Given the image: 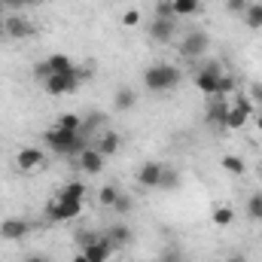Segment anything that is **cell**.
<instances>
[{"instance_id":"bcb514c9","label":"cell","mask_w":262,"mask_h":262,"mask_svg":"<svg viewBox=\"0 0 262 262\" xmlns=\"http://www.w3.org/2000/svg\"><path fill=\"white\" fill-rule=\"evenodd\" d=\"M259 177H262V168H259Z\"/></svg>"},{"instance_id":"f35d334b","label":"cell","mask_w":262,"mask_h":262,"mask_svg":"<svg viewBox=\"0 0 262 262\" xmlns=\"http://www.w3.org/2000/svg\"><path fill=\"white\" fill-rule=\"evenodd\" d=\"M25 262H49V259H46L43 253H31V256H28V259H25Z\"/></svg>"},{"instance_id":"cb8c5ba5","label":"cell","mask_w":262,"mask_h":262,"mask_svg":"<svg viewBox=\"0 0 262 262\" xmlns=\"http://www.w3.org/2000/svg\"><path fill=\"white\" fill-rule=\"evenodd\" d=\"M247 216H250V220H256V223L262 220V195H259V192L247 198Z\"/></svg>"},{"instance_id":"ee69618b","label":"cell","mask_w":262,"mask_h":262,"mask_svg":"<svg viewBox=\"0 0 262 262\" xmlns=\"http://www.w3.org/2000/svg\"><path fill=\"white\" fill-rule=\"evenodd\" d=\"M3 12H6V3H3V0H0V15H3Z\"/></svg>"},{"instance_id":"d6a6232c","label":"cell","mask_w":262,"mask_h":262,"mask_svg":"<svg viewBox=\"0 0 262 262\" xmlns=\"http://www.w3.org/2000/svg\"><path fill=\"white\" fill-rule=\"evenodd\" d=\"M34 76H37L40 82H46V79L52 76V70H49V64H46V61H40V64L34 67Z\"/></svg>"},{"instance_id":"ffe728a7","label":"cell","mask_w":262,"mask_h":262,"mask_svg":"<svg viewBox=\"0 0 262 262\" xmlns=\"http://www.w3.org/2000/svg\"><path fill=\"white\" fill-rule=\"evenodd\" d=\"M213 226H220V229H226V226H232V220H235V210L229 207V204H216L213 207Z\"/></svg>"},{"instance_id":"7bdbcfd3","label":"cell","mask_w":262,"mask_h":262,"mask_svg":"<svg viewBox=\"0 0 262 262\" xmlns=\"http://www.w3.org/2000/svg\"><path fill=\"white\" fill-rule=\"evenodd\" d=\"M229 262H247V259H244V256H232Z\"/></svg>"},{"instance_id":"8d00e7d4","label":"cell","mask_w":262,"mask_h":262,"mask_svg":"<svg viewBox=\"0 0 262 262\" xmlns=\"http://www.w3.org/2000/svg\"><path fill=\"white\" fill-rule=\"evenodd\" d=\"M250 98L262 104V85H259V82H253V85H250Z\"/></svg>"},{"instance_id":"f546056e","label":"cell","mask_w":262,"mask_h":262,"mask_svg":"<svg viewBox=\"0 0 262 262\" xmlns=\"http://www.w3.org/2000/svg\"><path fill=\"white\" fill-rule=\"evenodd\" d=\"M180 183V177H177V171H171V168H165V174H162V183H159V189H174Z\"/></svg>"},{"instance_id":"d4e9b609","label":"cell","mask_w":262,"mask_h":262,"mask_svg":"<svg viewBox=\"0 0 262 262\" xmlns=\"http://www.w3.org/2000/svg\"><path fill=\"white\" fill-rule=\"evenodd\" d=\"M235 82H238V79H235V76H232V73H229V76H226V73H223V76H220V85H216V95H220V98H226V95H232V92H235V89H238V85H235Z\"/></svg>"},{"instance_id":"7c38bea8","label":"cell","mask_w":262,"mask_h":262,"mask_svg":"<svg viewBox=\"0 0 262 262\" xmlns=\"http://www.w3.org/2000/svg\"><path fill=\"white\" fill-rule=\"evenodd\" d=\"M15 165H18V171L31 174V171H37V168L43 165V152H40L37 146H21L18 156H15Z\"/></svg>"},{"instance_id":"52a82bcc","label":"cell","mask_w":262,"mask_h":262,"mask_svg":"<svg viewBox=\"0 0 262 262\" xmlns=\"http://www.w3.org/2000/svg\"><path fill=\"white\" fill-rule=\"evenodd\" d=\"M207 52V34L204 31H189L183 40H180V55L183 58H198Z\"/></svg>"},{"instance_id":"7402d4cb","label":"cell","mask_w":262,"mask_h":262,"mask_svg":"<svg viewBox=\"0 0 262 262\" xmlns=\"http://www.w3.org/2000/svg\"><path fill=\"white\" fill-rule=\"evenodd\" d=\"M46 64H49L52 73H67V70H73V61H70L67 55H49Z\"/></svg>"},{"instance_id":"b9f144b4","label":"cell","mask_w":262,"mask_h":262,"mask_svg":"<svg viewBox=\"0 0 262 262\" xmlns=\"http://www.w3.org/2000/svg\"><path fill=\"white\" fill-rule=\"evenodd\" d=\"M256 131H262V113L256 116Z\"/></svg>"},{"instance_id":"6da1fadb","label":"cell","mask_w":262,"mask_h":262,"mask_svg":"<svg viewBox=\"0 0 262 262\" xmlns=\"http://www.w3.org/2000/svg\"><path fill=\"white\" fill-rule=\"evenodd\" d=\"M43 137H46V146H49L55 156H79V152L85 149V140H89V134H82V131H67V128H61V125H52Z\"/></svg>"},{"instance_id":"44dd1931","label":"cell","mask_w":262,"mask_h":262,"mask_svg":"<svg viewBox=\"0 0 262 262\" xmlns=\"http://www.w3.org/2000/svg\"><path fill=\"white\" fill-rule=\"evenodd\" d=\"M174 3V15H195L201 12V0H171Z\"/></svg>"},{"instance_id":"9a60e30c","label":"cell","mask_w":262,"mask_h":262,"mask_svg":"<svg viewBox=\"0 0 262 262\" xmlns=\"http://www.w3.org/2000/svg\"><path fill=\"white\" fill-rule=\"evenodd\" d=\"M149 37H152L156 43H168V40L174 37V18H152Z\"/></svg>"},{"instance_id":"7a4b0ae2","label":"cell","mask_w":262,"mask_h":262,"mask_svg":"<svg viewBox=\"0 0 262 262\" xmlns=\"http://www.w3.org/2000/svg\"><path fill=\"white\" fill-rule=\"evenodd\" d=\"M180 79H183V73L171 64H152L143 70V85L149 92H171Z\"/></svg>"},{"instance_id":"2e32d148","label":"cell","mask_w":262,"mask_h":262,"mask_svg":"<svg viewBox=\"0 0 262 262\" xmlns=\"http://www.w3.org/2000/svg\"><path fill=\"white\" fill-rule=\"evenodd\" d=\"M134 104H137V92L134 89H119L116 92V101H113V107L119 110V113H128V110H134Z\"/></svg>"},{"instance_id":"5b68a950","label":"cell","mask_w":262,"mask_h":262,"mask_svg":"<svg viewBox=\"0 0 262 262\" xmlns=\"http://www.w3.org/2000/svg\"><path fill=\"white\" fill-rule=\"evenodd\" d=\"M250 113H253V104H250L247 98H238V101L229 107V116H226V131H241L244 125H247Z\"/></svg>"},{"instance_id":"836d02e7","label":"cell","mask_w":262,"mask_h":262,"mask_svg":"<svg viewBox=\"0 0 262 262\" xmlns=\"http://www.w3.org/2000/svg\"><path fill=\"white\" fill-rule=\"evenodd\" d=\"M137 21H140V12H137V9H128V12L122 15V25H125V28H134Z\"/></svg>"},{"instance_id":"30bf717a","label":"cell","mask_w":262,"mask_h":262,"mask_svg":"<svg viewBox=\"0 0 262 262\" xmlns=\"http://www.w3.org/2000/svg\"><path fill=\"white\" fill-rule=\"evenodd\" d=\"M28 232H31V223H28V220L9 216V220L0 223V241H21Z\"/></svg>"},{"instance_id":"4fadbf2b","label":"cell","mask_w":262,"mask_h":262,"mask_svg":"<svg viewBox=\"0 0 262 262\" xmlns=\"http://www.w3.org/2000/svg\"><path fill=\"white\" fill-rule=\"evenodd\" d=\"M79 168H82V174H101V171H104V156H101L98 149L85 146V149L79 152Z\"/></svg>"},{"instance_id":"ba28073f","label":"cell","mask_w":262,"mask_h":262,"mask_svg":"<svg viewBox=\"0 0 262 262\" xmlns=\"http://www.w3.org/2000/svg\"><path fill=\"white\" fill-rule=\"evenodd\" d=\"M113 250H116V247H113V244L107 241V235H101V238H95L92 244H85V247H82L79 253H82V256H85L89 262H110Z\"/></svg>"},{"instance_id":"83f0119b","label":"cell","mask_w":262,"mask_h":262,"mask_svg":"<svg viewBox=\"0 0 262 262\" xmlns=\"http://www.w3.org/2000/svg\"><path fill=\"white\" fill-rule=\"evenodd\" d=\"M55 125H61V128H67V131H79L82 128V119L79 116H73V113H64V116H58V122Z\"/></svg>"},{"instance_id":"4316f807","label":"cell","mask_w":262,"mask_h":262,"mask_svg":"<svg viewBox=\"0 0 262 262\" xmlns=\"http://www.w3.org/2000/svg\"><path fill=\"white\" fill-rule=\"evenodd\" d=\"M116 198H119V189H116V186H104V189L98 192V201H101L104 207H113Z\"/></svg>"},{"instance_id":"f1b7e54d","label":"cell","mask_w":262,"mask_h":262,"mask_svg":"<svg viewBox=\"0 0 262 262\" xmlns=\"http://www.w3.org/2000/svg\"><path fill=\"white\" fill-rule=\"evenodd\" d=\"M156 18H177L171 0H156Z\"/></svg>"},{"instance_id":"d6986e66","label":"cell","mask_w":262,"mask_h":262,"mask_svg":"<svg viewBox=\"0 0 262 262\" xmlns=\"http://www.w3.org/2000/svg\"><path fill=\"white\" fill-rule=\"evenodd\" d=\"M55 198H67V201H82L85 198V183L82 180H73V183H67L64 189H58V195Z\"/></svg>"},{"instance_id":"f6af8a7d","label":"cell","mask_w":262,"mask_h":262,"mask_svg":"<svg viewBox=\"0 0 262 262\" xmlns=\"http://www.w3.org/2000/svg\"><path fill=\"white\" fill-rule=\"evenodd\" d=\"M31 3H49V0H31Z\"/></svg>"},{"instance_id":"9c48e42d","label":"cell","mask_w":262,"mask_h":262,"mask_svg":"<svg viewBox=\"0 0 262 262\" xmlns=\"http://www.w3.org/2000/svg\"><path fill=\"white\" fill-rule=\"evenodd\" d=\"M162 174H165V165H159V162H143L140 171H137V183H140L143 189H159Z\"/></svg>"},{"instance_id":"74e56055","label":"cell","mask_w":262,"mask_h":262,"mask_svg":"<svg viewBox=\"0 0 262 262\" xmlns=\"http://www.w3.org/2000/svg\"><path fill=\"white\" fill-rule=\"evenodd\" d=\"M6 3V9H21V6H28L31 0H3Z\"/></svg>"},{"instance_id":"5bb4252c","label":"cell","mask_w":262,"mask_h":262,"mask_svg":"<svg viewBox=\"0 0 262 262\" xmlns=\"http://www.w3.org/2000/svg\"><path fill=\"white\" fill-rule=\"evenodd\" d=\"M229 101H213L210 107H207V113H204V122L207 125H216V128H226V116H229Z\"/></svg>"},{"instance_id":"e575fe53","label":"cell","mask_w":262,"mask_h":262,"mask_svg":"<svg viewBox=\"0 0 262 262\" xmlns=\"http://www.w3.org/2000/svg\"><path fill=\"white\" fill-rule=\"evenodd\" d=\"M156 262H183V259H180V253H177V250H168V253H162Z\"/></svg>"},{"instance_id":"484cf974","label":"cell","mask_w":262,"mask_h":262,"mask_svg":"<svg viewBox=\"0 0 262 262\" xmlns=\"http://www.w3.org/2000/svg\"><path fill=\"white\" fill-rule=\"evenodd\" d=\"M223 171H229V174H244V162L238 159V156H223Z\"/></svg>"},{"instance_id":"4dcf8cb0","label":"cell","mask_w":262,"mask_h":262,"mask_svg":"<svg viewBox=\"0 0 262 262\" xmlns=\"http://www.w3.org/2000/svg\"><path fill=\"white\" fill-rule=\"evenodd\" d=\"M247 6H250L247 0H226V9H229V12H235V15H244V12H247Z\"/></svg>"},{"instance_id":"1f68e13d","label":"cell","mask_w":262,"mask_h":262,"mask_svg":"<svg viewBox=\"0 0 262 262\" xmlns=\"http://www.w3.org/2000/svg\"><path fill=\"white\" fill-rule=\"evenodd\" d=\"M131 207H134V204H131L128 195H119V198H116V204H113V210H116V213H128Z\"/></svg>"},{"instance_id":"8fae6325","label":"cell","mask_w":262,"mask_h":262,"mask_svg":"<svg viewBox=\"0 0 262 262\" xmlns=\"http://www.w3.org/2000/svg\"><path fill=\"white\" fill-rule=\"evenodd\" d=\"M37 34V28L28 21V18H21V15H6V37H12V40H28V37H34Z\"/></svg>"},{"instance_id":"277c9868","label":"cell","mask_w":262,"mask_h":262,"mask_svg":"<svg viewBox=\"0 0 262 262\" xmlns=\"http://www.w3.org/2000/svg\"><path fill=\"white\" fill-rule=\"evenodd\" d=\"M46 213L52 223H67V220H76L82 213V201H67V198H52L46 204Z\"/></svg>"},{"instance_id":"d590c367","label":"cell","mask_w":262,"mask_h":262,"mask_svg":"<svg viewBox=\"0 0 262 262\" xmlns=\"http://www.w3.org/2000/svg\"><path fill=\"white\" fill-rule=\"evenodd\" d=\"M95 238H98V235H92V232H79V235H76V241H79V247H85V244H92Z\"/></svg>"},{"instance_id":"ac0fdd59","label":"cell","mask_w":262,"mask_h":262,"mask_svg":"<svg viewBox=\"0 0 262 262\" xmlns=\"http://www.w3.org/2000/svg\"><path fill=\"white\" fill-rule=\"evenodd\" d=\"M116 149H119V134L116 131H104L101 140H98V152L107 159V156H116Z\"/></svg>"},{"instance_id":"3957f363","label":"cell","mask_w":262,"mask_h":262,"mask_svg":"<svg viewBox=\"0 0 262 262\" xmlns=\"http://www.w3.org/2000/svg\"><path fill=\"white\" fill-rule=\"evenodd\" d=\"M89 73L85 70H67V73H52L46 82H43V89L49 92V95H70V92H76V85L85 79Z\"/></svg>"},{"instance_id":"ab89813d","label":"cell","mask_w":262,"mask_h":262,"mask_svg":"<svg viewBox=\"0 0 262 262\" xmlns=\"http://www.w3.org/2000/svg\"><path fill=\"white\" fill-rule=\"evenodd\" d=\"M0 37H6V18L0 15Z\"/></svg>"},{"instance_id":"60d3db41","label":"cell","mask_w":262,"mask_h":262,"mask_svg":"<svg viewBox=\"0 0 262 262\" xmlns=\"http://www.w3.org/2000/svg\"><path fill=\"white\" fill-rule=\"evenodd\" d=\"M70 262H89V259H85L82 253H76V256H73V259H70Z\"/></svg>"},{"instance_id":"8992f818","label":"cell","mask_w":262,"mask_h":262,"mask_svg":"<svg viewBox=\"0 0 262 262\" xmlns=\"http://www.w3.org/2000/svg\"><path fill=\"white\" fill-rule=\"evenodd\" d=\"M220 76H223V70H220V64H204L201 70L195 73V89L201 92V95H216V85H220Z\"/></svg>"},{"instance_id":"603a6c76","label":"cell","mask_w":262,"mask_h":262,"mask_svg":"<svg viewBox=\"0 0 262 262\" xmlns=\"http://www.w3.org/2000/svg\"><path fill=\"white\" fill-rule=\"evenodd\" d=\"M244 21H247L250 28H262V3H250V6H247Z\"/></svg>"},{"instance_id":"e0dca14e","label":"cell","mask_w":262,"mask_h":262,"mask_svg":"<svg viewBox=\"0 0 262 262\" xmlns=\"http://www.w3.org/2000/svg\"><path fill=\"white\" fill-rule=\"evenodd\" d=\"M107 241H110L113 247H125V244L131 241V229L128 226H122V223L110 226V229H107Z\"/></svg>"}]
</instances>
